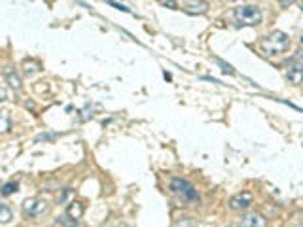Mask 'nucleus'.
Listing matches in <instances>:
<instances>
[{
  "label": "nucleus",
  "mask_w": 303,
  "mask_h": 227,
  "mask_svg": "<svg viewBox=\"0 0 303 227\" xmlns=\"http://www.w3.org/2000/svg\"><path fill=\"white\" fill-rule=\"evenodd\" d=\"M260 48L266 55H281L290 48V38L282 30H275L260 42Z\"/></svg>",
  "instance_id": "f257e3e1"
},
{
  "label": "nucleus",
  "mask_w": 303,
  "mask_h": 227,
  "mask_svg": "<svg viewBox=\"0 0 303 227\" xmlns=\"http://www.w3.org/2000/svg\"><path fill=\"white\" fill-rule=\"evenodd\" d=\"M233 15L237 19L239 25H248V27H254V25H260L261 23V12L258 6L254 4H245V6H237L233 10Z\"/></svg>",
  "instance_id": "f03ea898"
},
{
  "label": "nucleus",
  "mask_w": 303,
  "mask_h": 227,
  "mask_svg": "<svg viewBox=\"0 0 303 227\" xmlns=\"http://www.w3.org/2000/svg\"><path fill=\"white\" fill-rule=\"evenodd\" d=\"M171 190L174 193H178L184 201L188 203H199V193L195 192V187L184 178H173L171 180Z\"/></svg>",
  "instance_id": "7ed1b4c3"
},
{
  "label": "nucleus",
  "mask_w": 303,
  "mask_h": 227,
  "mask_svg": "<svg viewBox=\"0 0 303 227\" xmlns=\"http://www.w3.org/2000/svg\"><path fill=\"white\" fill-rule=\"evenodd\" d=\"M23 210L27 216L30 218H38V216H42L44 212H48V205L44 203L42 199H27L25 203H23Z\"/></svg>",
  "instance_id": "20e7f679"
},
{
  "label": "nucleus",
  "mask_w": 303,
  "mask_h": 227,
  "mask_svg": "<svg viewBox=\"0 0 303 227\" xmlns=\"http://www.w3.org/2000/svg\"><path fill=\"white\" fill-rule=\"evenodd\" d=\"M286 78L290 84L299 85L303 82V59H297L294 63L288 64V70H286Z\"/></svg>",
  "instance_id": "39448f33"
},
{
  "label": "nucleus",
  "mask_w": 303,
  "mask_h": 227,
  "mask_svg": "<svg viewBox=\"0 0 303 227\" xmlns=\"http://www.w3.org/2000/svg\"><path fill=\"white\" fill-rule=\"evenodd\" d=\"M250 205H252V193H248V192L237 193V195H233L230 201V206L233 210H243V208H248Z\"/></svg>",
  "instance_id": "423d86ee"
},
{
  "label": "nucleus",
  "mask_w": 303,
  "mask_h": 227,
  "mask_svg": "<svg viewBox=\"0 0 303 227\" xmlns=\"http://www.w3.org/2000/svg\"><path fill=\"white\" fill-rule=\"evenodd\" d=\"M241 225L243 227H266V220H263L258 212H250L243 218Z\"/></svg>",
  "instance_id": "0eeeda50"
},
{
  "label": "nucleus",
  "mask_w": 303,
  "mask_h": 227,
  "mask_svg": "<svg viewBox=\"0 0 303 227\" xmlns=\"http://www.w3.org/2000/svg\"><path fill=\"white\" fill-rule=\"evenodd\" d=\"M66 216L70 218V220H74V221H78L82 216H84V205L80 203V201H72L70 205L66 206Z\"/></svg>",
  "instance_id": "6e6552de"
},
{
  "label": "nucleus",
  "mask_w": 303,
  "mask_h": 227,
  "mask_svg": "<svg viewBox=\"0 0 303 227\" xmlns=\"http://www.w3.org/2000/svg\"><path fill=\"white\" fill-rule=\"evenodd\" d=\"M4 78H6V82L10 84L12 89L21 91V78H19V74L15 72V68H6V70H4Z\"/></svg>",
  "instance_id": "1a4fd4ad"
},
{
  "label": "nucleus",
  "mask_w": 303,
  "mask_h": 227,
  "mask_svg": "<svg viewBox=\"0 0 303 227\" xmlns=\"http://www.w3.org/2000/svg\"><path fill=\"white\" fill-rule=\"evenodd\" d=\"M14 220V212H12V208L8 205H4V203H0V223L2 225H6V223H10V221Z\"/></svg>",
  "instance_id": "9d476101"
},
{
  "label": "nucleus",
  "mask_w": 303,
  "mask_h": 227,
  "mask_svg": "<svg viewBox=\"0 0 303 227\" xmlns=\"http://www.w3.org/2000/svg\"><path fill=\"white\" fill-rule=\"evenodd\" d=\"M12 127V123H10V116L6 112H2L0 110V133H8Z\"/></svg>",
  "instance_id": "9b49d317"
},
{
  "label": "nucleus",
  "mask_w": 303,
  "mask_h": 227,
  "mask_svg": "<svg viewBox=\"0 0 303 227\" xmlns=\"http://www.w3.org/2000/svg\"><path fill=\"white\" fill-rule=\"evenodd\" d=\"M57 221H59V223H63V225H66V227H78V221L70 220L66 214H65V216H59Z\"/></svg>",
  "instance_id": "f8f14e48"
},
{
  "label": "nucleus",
  "mask_w": 303,
  "mask_h": 227,
  "mask_svg": "<svg viewBox=\"0 0 303 227\" xmlns=\"http://www.w3.org/2000/svg\"><path fill=\"white\" fill-rule=\"evenodd\" d=\"M15 190H17V184H15V182H8V184L4 185L2 190H0V192H2V195H6V197H8V195H12Z\"/></svg>",
  "instance_id": "ddd939ff"
},
{
  "label": "nucleus",
  "mask_w": 303,
  "mask_h": 227,
  "mask_svg": "<svg viewBox=\"0 0 303 227\" xmlns=\"http://www.w3.org/2000/svg\"><path fill=\"white\" fill-rule=\"evenodd\" d=\"M110 6H114L116 10H122V12H129V8L125 6V4H118V2H114V0H108Z\"/></svg>",
  "instance_id": "4468645a"
},
{
  "label": "nucleus",
  "mask_w": 303,
  "mask_h": 227,
  "mask_svg": "<svg viewBox=\"0 0 303 227\" xmlns=\"http://www.w3.org/2000/svg\"><path fill=\"white\" fill-rule=\"evenodd\" d=\"M218 64H220V66H222V68H224V72H230V74H235V70H233V68H231L230 64H225L224 61H220V59H218Z\"/></svg>",
  "instance_id": "2eb2a0df"
},
{
  "label": "nucleus",
  "mask_w": 303,
  "mask_h": 227,
  "mask_svg": "<svg viewBox=\"0 0 303 227\" xmlns=\"http://www.w3.org/2000/svg\"><path fill=\"white\" fill-rule=\"evenodd\" d=\"M4 100H8V91L0 85V102H4Z\"/></svg>",
  "instance_id": "dca6fc26"
},
{
  "label": "nucleus",
  "mask_w": 303,
  "mask_h": 227,
  "mask_svg": "<svg viewBox=\"0 0 303 227\" xmlns=\"http://www.w3.org/2000/svg\"><path fill=\"white\" fill-rule=\"evenodd\" d=\"M53 138H55V135H40L36 140H53Z\"/></svg>",
  "instance_id": "f3484780"
},
{
  "label": "nucleus",
  "mask_w": 303,
  "mask_h": 227,
  "mask_svg": "<svg viewBox=\"0 0 303 227\" xmlns=\"http://www.w3.org/2000/svg\"><path fill=\"white\" fill-rule=\"evenodd\" d=\"M301 44H303V36H301Z\"/></svg>",
  "instance_id": "a211bd4d"
},
{
  "label": "nucleus",
  "mask_w": 303,
  "mask_h": 227,
  "mask_svg": "<svg viewBox=\"0 0 303 227\" xmlns=\"http://www.w3.org/2000/svg\"><path fill=\"white\" fill-rule=\"evenodd\" d=\"M296 227H303V225H296Z\"/></svg>",
  "instance_id": "6ab92c4d"
}]
</instances>
